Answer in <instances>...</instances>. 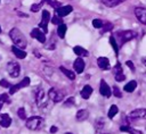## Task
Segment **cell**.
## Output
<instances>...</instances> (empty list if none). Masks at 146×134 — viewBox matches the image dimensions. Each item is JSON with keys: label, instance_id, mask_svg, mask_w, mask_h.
I'll use <instances>...</instances> for the list:
<instances>
[{"label": "cell", "instance_id": "obj_1", "mask_svg": "<svg viewBox=\"0 0 146 134\" xmlns=\"http://www.w3.org/2000/svg\"><path fill=\"white\" fill-rule=\"evenodd\" d=\"M9 36L14 43V45L21 48V49H25L26 45H27V41H26V37L24 36V34L17 28V27H14L10 30L9 32Z\"/></svg>", "mask_w": 146, "mask_h": 134}, {"label": "cell", "instance_id": "obj_2", "mask_svg": "<svg viewBox=\"0 0 146 134\" xmlns=\"http://www.w3.org/2000/svg\"><path fill=\"white\" fill-rule=\"evenodd\" d=\"M26 127L31 131H39L44 125V119L40 116H32L26 120Z\"/></svg>", "mask_w": 146, "mask_h": 134}, {"label": "cell", "instance_id": "obj_3", "mask_svg": "<svg viewBox=\"0 0 146 134\" xmlns=\"http://www.w3.org/2000/svg\"><path fill=\"white\" fill-rule=\"evenodd\" d=\"M137 36V33L133 32V31H122V32H119L117 33V37H119V41L121 44L128 42V41H131L132 39H135Z\"/></svg>", "mask_w": 146, "mask_h": 134}, {"label": "cell", "instance_id": "obj_4", "mask_svg": "<svg viewBox=\"0 0 146 134\" xmlns=\"http://www.w3.org/2000/svg\"><path fill=\"white\" fill-rule=\"evenodd\" d=\"M7 72L11 77H18L21 73V66L17 61H9L7 64Z\"/></svg>", "mask_w": 146, "mask_h": 134}, {"label": "cell", "instance_id": "obj_5", "mask_svg": "<svg viewBox=\"0 0 146 134\" xmlns=\"http://www.w3.org/2000/svg\"><path fill=\"white\" fill-rule=\"evenodd\" d=\"M48 97H49V99H50L51 101H54V102H60V101H63V99H64V93H63L62 91L55 89V87H51V89L48 91Z\"/></svg>", "mask_w": 146, "mask_h": 134}, {"label": "cell", "instance_id": "obj_6", "mask_svg": "<svg viewBox=\"0 0 146 134\" xmlns=\"http://www.w3.org/2000/svg\"><path fill=\"white\" fill-rule=\"evenodd\" d=\"M30 85V77H24L19 83H17V84H15V85H11L10 87H9V94H14V93H16L18 90H21V89H23V87H26V86H29Z\"/></svg>", "mask_w": 146, "mask_h": 134}, {"label": "cell", "instance_id": "obj_7", "mask_svg": "<svg viewBox=\"0 0 146 134\" xmlns=\"http://www.w3.org/2000/svg\"><path fill=\"white\" fill-rule=\"evenodd\" d=\"M49 20H50V14H49V11L48 10H42V16H41V22H40V24H39V26H40V28L44 32V33H47L48 32V23H49Z\"/></svg>", "mask_w": 146, "mask_h": 134}, {"label": "cell", "instance_id": "obj_8", "mask_svg": "<svg viewBox=\"0 0 146 134\" xmlns=\"http://www.w3.org/2000/svg\"><path fill=\"white\" fill-rule=\"evenodd\" d=\"M133 12H135V16L136 18L146 26V8L144 7H136L133 9Z\"/></svg>", "mask_w": 146, "mask_h": 134}, {"label": "cell", "instance_id": "obj_9", "mask_svg": "<svg viewBox=\"0 0 146 134\" xmlns=\"http://www.w3.org/2000/svg\"><path fill=\"white\" fill-rule=\"evenodd\" d=\"M99 92L103 97L105 98H110L112 95V90L110 87V85L106 83L105 79H102L100 81V84H99Z\"/></svg>", "mask_w": 146, "mask_h": 134}, {"label": "cell", "instance_id": "obj_10", "mask_svg": "<svg viewBox=\"0 0 146 134\" xmlns=\"http://www.w3.org/2000/svg\"><path fill=\"white\" fill-rule=\"evenodd\" d=\"M132 119H146V108H138L130 112L129 115Z\"/></svg>", "mask_w": 146, "mask_h": 134}, {"label": "cell", "instance_id": "obj_11", "mask_svg": "<svg viewBox=\"0 0 146 134\" xmlns=\"http://www.w3.org/2000/svg\"><path fill=\"white\" fill-rule=\"evenodd\" d=\"M31 36L36 39L40 43H44L46 42V33L43 31H41L40 28H33L31 31Z\"/></svg>", "mask_w": 146, "mask_h": 134}, {"label": "cell", "instance_id": "obj_12", "mask_svg": "<svg viewBox=\"0 0 146 134\" xmlns=\"http://www.w3.org/2000/svg\"><path fill=\"white\" fill-rule=\"evenodd\" d=\"M73 11V7L71 6V5H66V6H60L59 8H57L56 9V14L58 15V16H60L62 18L63 17H65V16H67L68 14H71Z\"/></svg>", "mask_w": 146, "mask_h": 134}, {"label": "cell", "instance_id": "obj_13", "mask_svg": "<svg viewBox=\"0 0 146 134\" xmlns=\"http://www.w3.org/2000/svg\"><path fill=\"white\" fill-rule=\"evenodd\" d=\"M84 66H86V62H84V60H83L82 58H76V59L74 60V62H73L74 70H75V73H78V74H81V73L83 72Z\"/></svg>", "mask_w": 146, "mask_h": 134}, {"label": "cell", "instance_id": "obj_14", "mask_svg": "<svg viewBox=\"0 0 146 134\" xmlns=\"http://www.w3.org/2000/svg\"><path fill=\"white\" fill-rule=\"evenodd\" d=\"M97 65L103 70H108L110 69V60L106 57H99L97 59Z\"/></svg>", "mask_w": 146, "mask_h": 134}, {"label": "cell", "instance_id": "obj_15", "mask_svg": "<svg viewBox=\"0 0 146 134\" xmlns=\"http://www.w3.org/2000/svg\"><path fill=\"white\" fill-rule=\"evenodd\" d=\"M94 92V89L91 87V85H84L83 87H82V90H81V92H80V94H81V97L83 98V99H89L90 98V95H91V93Z\"/></svg>", "mask_w": 146, "mask_h": 134}, {"label": "cell", "instance_id": "obj_16", "mask_svg": "<svg viewBox=\"0 0 146 134\" xmlns=\"http://www.w3.org/2000/svg\"><path fill=\"white\" fill-rule=\"evenodd\" d=\"M0 124H1V126L5 127V128L9 127L10 124H11V118H10V116H9L8 114H1V115H0Z\"/></svg>", "mask_w": 146, "mask_h": 134}, {"label": "cell", "instance_id": "obj_17", "mask_svg": "<svg viewBox=\"0 0 146 134\" xmlns=\"http://www.w3.org/2000/svg\"><path fill=\"white\" fill-rule=\"evenodd\" d=\"M88 117H89V110L88 109H80L75 115V118L78 122H83Z\"/></svg>", "mask_w": 146, "mask_h": 134}, {"label": "cell", "instance_id": "obj_18", "mask_svg": "<svg viewBox=\"0 0 146 134\" xmlns=\"http://www.w3.org/2000/svg\"><path fill=\"white\" fill-rule=\"evenodd\" d=\"M11 51H13V53H14L18 59H24V58L26 57V52L24 51V49H21V48L16 47V45H13V47H11Z\"/></svg>", "mask_w": 146, "mask_h": 134}, {"label": "cell", "instance_id": "obj_19", "mask_svg": "<svg viewBox=\"0 0 146 134\" xmlns=\"http://www.w3.org/2000/svg\"><path fill=\"white\" fill-rule=\"evenodd\" d=\"M124 1H125V0H100V2H102L104 6H106L107 8H114V7L119 6L120 3L124 2Z\"/></svg>", "mask_w": 146, "mask_h": 134}, {"label": "cell", "instance_id": "obj_20", "mask_svg": "<svg viewBox=\"0 0 146 134\" xmlns=\"http://www.w3.org/2000/svg\"><path fill=\"white\" fill-rule=\"evenodd\" d=\"M59 69H60V72H62L68 79H71V81H74V79H75V73H74L73 70H70V69L65 68L64 66H60Z\"/></svg>", "mask_w": 146, "mask_h": 134}, {"label": "cell", "instance_id": "obj_21", "mask_svg": "<svg viewBox=\"0 0 146 134\" xmlns=\"http://www.w3.org/2000/svg\"><path fill=\"white\" fill-rule=\"evenodd\" d=\"M43 98H44V91L41 87H38L35 90V102L40 106L41 102H42V100H43Z\"/></svg>", "mask_w": 146, "mask_h": 134}, {"label": "cell", "instance_id": "obj_22", "mask_svg": "<svg viewBox=\"0 0 146 134\" xmlns=\"http://www.w3.org/2000/svg\"><path fill=\"white\" fill-rule=\"evenodd\" d=\"M73 52H74L76 56H79V57H86V56H88V51H87L84 48L80 47V45H75V47L73 48Z\"/></svg>", "mask_w": 146, "mask_h": 134}, {"label": "cell", "instance_id": "obj_23", "mask_svg": "<svg viewBox=\"0 0 146 134\" xmlns=\"http://www.w3.org/2000/svg\"><path fill=\"white\" fill-rule=\"evenodd\" d=\"M136 87H137V82L135 81V79H132V81H130V82H128L125 85H124V91L125 92H129V93H131V92H133L135 90H136Z\"/></svg>", "mask_w": 146, "mask_h": 134}, {"label": "cell", "instance_id": "obj_24", "mask_svg": "<svg viewBox=\"0 0 146 134\" xmlns=\"http://www.w3.org/2000/svg\"><path fill=\"white\" fill-rule=\"evenodd\" d=\"M66 31H67V26H66V24L62 23V24L58 25L57 34H58V36H59L60 39H64V37H65V35H66Z\"/></svg>", "mask_w": 146, "mask_h": 134}, {"label": "cell", "instance_id": "obj_25", "mask_svg": "<svg viewBox=\"0 0 146 134\" xmlns=\"http://www.w3.org/2000/svg\"><path fill=\"white\" fill-rule=\"evenodd\" d=\"M105 127V119L103 117H98L96 120H95V128L97 132L102 131L103 128Z\"/></svg>", "mask_w": 146, "mask_h": 134}, {"label": "cell", "instance_id": "obj_26", "mask_svg": "<svg viewBox=\"0 0 146 134\" xmlns=\"http://www.w3.org/2000/svg\"><path fill=\"white\" fill-rule=\"evenodd\" d=\"M120 129H121L122 132H127V133H130V134H141L140 131H137V129H135V128H131V127L128 126V125H122V126L120 127Z\"/></svg>", "mask_w": 146, "mask_h": 134}, {"label": "cell", "instance_id": "obj_27", "mask_svg": "<svg viewBox=\"0 0 146 134\" xmlns=\"http://www.w3.org/2000/svg\"><path fill=\"white\" fill-rule=\"evenodd\" d=\"M108 41H110V44L112 45V48H113V50H114L115 55L117 56V53H119V43H117V41L115 40V37H114V36H110Z\"/></svg>", "mask_w": 146, "mask_h": 134}, {"label": "cell", "instance_id": "obj_28", "mask_svg": "<svg viewBox=\"0 0 146 134\" xmlns=\"http://www.w3.org/2000/svg\"><path fill=\"white\" fill-rule=\"evenodd\" d=\"M119 112V108H117V106L116 104H112L111 107H110V109H108V112H107V116H108V118H114V116L116 115Z\"/></svg>", "mask_w": 146, "mask_h": 134}, {"label": "cell", "instance_id": "obj_29", "mask_svg": "<svg viewBox=\"0 0 146 134\" xmlns=\"http://www.w3.org/2000/svg\"><path fill=\"white\" fill-rule=\"evenodd\" d=\"M44 2H47L49 6H51L52 8H55V9H57V8H59L60 6H62V3L59 2V1H57V0H43Z\"/></svg>", "mask_w": 146, "mask_h": 134}, {"label": "cell", "instance_id": "obj_30", "mask_svg": "<svg viewBox=\"0 0 146 134\" xmlns=\"http://www.w3.org/2000/svg\"><path fill=\"white\" fill-rule=\"evenodd\" d=\"M103 25H104V22H103L102 19L96 18V19H94V20H92V26H94L95 28H102V27H103Z\"/></svg>", "mask_w": 146, "mask_h": 134}, {"label": "cell", "instance_id": "obj_31", "mask_svg": "<svg viewBox=\"0 0 146 134\" xmlns=\"http://www.w3.org/2000/svg\"><path fill=\"white\" fill-rule=\"evenodd\" d=\"M7 101H8V94H7V93H2V94H0V110L2 109L5 102H7Z\"/></svg>", "mask_w": 146, "mask_h": 134}, {"label": "cell", "instance_id": "obj_32", "mask_svg": "<svg viewBox=\"0 0 146 134\" xmlns=\"http://www.w3.org/2000/svg\"><path fill=\"white\" fill-rule=\"evenodd\" d=\"M51 23H52L54 25H59V24H62V23H63L62 17H60V16H58L57 14H56V15H54V17L51 18Z\"/></svg>", "mask_w": 146, "mask_h": 134}, {"label": "cell", "instance_id": "obj_33", "mask_svg": "<svg viewBox=\"0 0 146 134\" xmlns=\"http://www.w3.org/2000/svg\"><path fill=\"white\" fill-rule=\"evenodd\" d=\"M112 28H113V24L110 23V22H106V23H104V25H103V27H102V32L105 33V32H107V31H111Z\"/></svg>", "mask_w": 146, "mask_h": 134}, {"label": "cell", "instance_id": "obj_34", "mask_svg": "<svg viewBox=\"0 0 146 134\" xmlns=\"http://www.w3.org/2000/svg\"><path fill=\"white\" fill-rule=\"evenodd\" d=\"M113 73H114V75L123 73V70H122V66H121V64H120L119 61L115 64V66H114V68H113Z\"/></svg>", "mask_w": 146, "mask_h": 134}, {"label": "cell", "instance_id": "obj_35", "mask_svg": "<svg viewBox=\"0 0 146 134\" xmlns=\"http://www.w3.org/2000/svg\"><path fill=\"white\" fill-rule=\"evenodd\" d=\"M42 3H43V1H42V2H39V3H33V5L31 6V11H33V12L39 11V10L41 9V7H42Z\"/></svg>", "mask_w": 146, "mask_h": 134}, {"label": "cell", "instance_id": "obj_36", "mask_svg": "<svg viewBox=\"0 0 146 134\" xmlns=\"http://www.w3.org/2000/svg\"><path fill=\"white\" fill-rule=\"evenodd\" d=\"M17 115H18V117L21 119H26V112H25V109L23 107L17 110Z\"/></svg>", "mask_w": 146, "mask_h": 134}, {"label": "cell", "instance_id": "obj_37", "mask_svg": "<svg viewBox=\"0 0 146 134\" xmlns=\"http://www.w3.org/2000/svg\"><path fill=\"white\" fill-rule=\"evenodd\" d=\"M113 94H114V97L115 98H119V99H121L122 98V93H121V91L119 90V87L117 86H113Z\"/></svg>", "mask_w": 146, "mask_h": 134}, {"label": "cell", "instance_id": "obj_38", "mask_svg": "<svg viewBox=\"0 0 146 134\" xmlns=\"http://www.w3.org/2000/svg\"><path fill=\"white\" fill-rule=\"evenodd\" d=\"M74 98L73 97H70V98H67V100H65L64 101V106L65 107H71V106H73L74 104Z\"/></svg>", "mask_w": 146, "mask_h": 134}, {"label": "cell", "instance_id": "obj_39", "mask_svg": "<svg viewBox=\"0 0 146 134\" xmlns=\"http://www.w3.org/2000/svg\"><path fill=\"white\" fill-rule=\"evenodd\" d=\"M114 77H115V81H116V82H123V81L125 79V75H124L123 73L116 74V75H114Z\"/></svg>", "mask_w": 146, "mask_h": 134}, {"label": "cell", "instance_id": "obj_40", "mask_svg": "<svg viewBox=\"0 0 146 134\" xmlns=\"http://www.w3.org/2000/svg\"><path fill=\"white\" fill-rule=\"evenodd\" d=\"M0 85H1L2 87H10V86H11V84H10L8 81H6V79H1V81H0Z\"/></svg>", "mask_w": 146, "mask_h": 134}, {"label": "cell", "instance_id": "obj_41", "mask_svg": "<svg viewBox=\"0 0 146 134\" xmlns=\"http://www.w3.org/2000/svg\"><path fill=\"white\" fill-rule=\"evenodd\" d=\"M125 65L131 69V72H135V65H133V62L131 60H127L125 61Z\"/></svg>", "mask_w": 146, "mask_h": 134}, {"label": "cell", "instance_id": "obj_42", "mask_svg": "<svg viewBox=\"0 0 146 134\" xmlns=\"http://www.w3.org/2000/svg\"><path fill=\"white\" fill-rule=\"evenodd\" d=\"M57 131H58V127H56V126H51L50 127V133L51 134H55Z\"/></svg>", "mask_w": 146, "mask_h": 134}, {"label": "cell", "instance_id": "obj_43", "mask_svg": "<svg viewBox=\"0 0 146 134\" xmlns=\"http://www.w3.org/2000/svg\"><path fill=\"white\" fill-rule=\"evenodd\" d=\"M140 61H141V64L146 67V56L145 57H141V59H140Z\"/></svg>", "mask_w": 146, "mask_h": 134}, {"label": "cell", "instance_id": "obj_44", "mask_svg": "<svg viewBox=\"0 0 146 134\" xmlns=\"http://www.w3.org/2000/svg\"><path fill=\"white\" fill-rule=\"evenodd\" d=\"M18 16H21V17H29V15H26V14H22V12H18Z\"/></svg>", "mask_w": 146, "mask_h": 134}, {"label": "cell", "instance_id": "obj_45", "mask_svg": "<svg viewBox=\"0 0 146 134\" xmlns=\"http://www.w3.org/2000/svg\"><path fill=\"white\" fill-rule=\"evenodd\" d=\"M34 55H35L36 57H40V55H39V52H38V50H34Z\"/></svg>", "mask_w": 146, "mask_h": 134}, {"label": "cell", "instance_id": "obj_46", "mask_svg": "<svg viewBox=\"0 0 146 134\" xmlns=\"http://www.w3.org/2000/svg\"><path fill=\"white\" fill-rule=\"evenodd\" d=\"M65 134H72V133H70V132H67V133H65Z\"/></svg>", "mask_w": 146, "mask_h": 134}, {"label": "cell", "instance_id": "obj_47", "mask_svg": "<svg viewBox=\"0 0 146 134\" xmlns=\"http://www.w3.org/2000/svg\"><path fill=\"white\" fill-rule=\"evenodd\" d=\"M0 33H1V27H0Z\"/></svg>", "mask_w": 146, "mask_h": 134}]
</instances>
